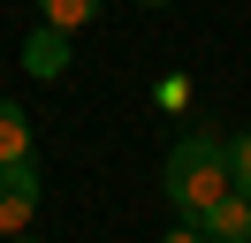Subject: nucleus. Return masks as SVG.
Segmentation results:
<instances>
[{
  "label": "nucleus",
  "mask_w": 251,
  "mask_h": 243,
  "mask_svg": "<svg viewBox=\"0 0 251 243\" xmlns=\"http://www.w3.org/2000/svg\"><path fill=\"white\" fill-rule=\"evenodd\" d=\"M31 213H38V167L16 160L0 167V236H31Z\"/></svg>",
  "instance_id": "nucleus-2"
},
{
  "label": "nucleus",
  "mask_w": 251,
  "mask_h": 243,
  "mask_svg": "<svg viewBox=\"0 0 251 243\" xmlns=\"http://www.w3.org/2000/svg\"><path fill=\"white\" fill-rule=\"evenodd\" d=\"M221 197H236L228 137H221V129H190V137H175V152H168V205L183 213V228H198Z\"/></svg>",
  "instance_id": "nucleus-1"
},
{
  "label": "nucleus",
  "mask_w": 251,
  "mask_h": 243,
  "mask_svg": "<svg viewBox=\"0 0 251 243\" xmlns=\"http://www.w3.org/2000/svg\"><path fill=\"white\" fill-rule=\"evenodd\" d=\"M137 8H168V0H137Z\"/></svg>",
  "instance_id": "nucleus-9"
},
{
  "label": "nucleus",
  "mask_w": 251,
  "mask_h": 243,
  "mask_svg": "<svg viewBox=\"0 0 251 243\" xmlns=\"http://www.w3.org/2000/svg\"><path fill=\"white\" fill-rule=\"evenodd\" d=\"M38 15H46V30H84L99 15V0H38Z\"/></svg>",
  "instance_id": "nucleus-6"
},
{
  "label": "nucleus",
  "mask_w": 251,
  "mask_h": 243,
  "mask_svg": "<svg viewBox=\"0 0 251 243\" xmlns=\"http://www.w3.org/2000/svg\"><path fill=\"white\" fill-rule=\"evenodd\" d=\"M228 175H236V197H251V129L228 137Z\"/></svg>",
  "instance_id": "nucleus-7"
},
{
  "label": "nucleus",
  "mask_w": 251,
  "mask_h": 243,
  "mask_svg": "<svg viewBox=\"0 0 251 243\" xmlns=\"http://www.w3.org/2000/svg\"><path fill=\"white\" fill-rule=\"evenodd\" d=\"M8 243H31V236H8Z\"/></svg>",
  "instance_id": "nucleus-10"
},
{
  "label": "nucleus",
  "mask_w": 251,
  "mask_h": 243,
  "mask_svg": "<svg viewBox=\"0 0 251 243\" xmlns=\"http://www.w3.org/2000/svg\"><path fill=\"white\" fill-rule=\"evenodd\" d=\"M16 160H31V122H23V106L0 99V167H16Z\"/></svg>",
  "instance_id": "nucleus-5"
},
{
  "label": "nucleus",
  "mask_w": 251,
  "mask_h": 243,
  "mask_svg": "<svg viewBox=\"0 0 251 243\" xmlns=\"http://www.w3.org/2000/svg\"><path fill=\"white\" fill-rule=\"evenodd\" d=\"M23 69H31L38 84H53V76L69 69V30H46V23H38V30H31V46H23Z\"/></svg>",
  "instance_id": "nucleus-3"
},
{
  "label": "nucleus",
  "mask_w": 251,
  "mask_h": 243,
  "mask_svg": "<svg viewBox=\"0 0 251 243\" xmlns=\"http://www.w3.org/2000/svg\"><path fill=\"white\" fill-rule=\"evenodd\" d=\"M198 236L205 243H251V197H221V205L198 220Z\"/></svg>",
  "instance_id": "nucleus-4"
},
{
  "label": "nucleus",
  "mask_w": 251,
  "mask_h": 243,
  "mask_svg": "<svg viewBox=\"0 0 251 243\" xmlns=\"http://www.w3.org/2000/svg\"><path fill=\"white\" fill-rule=\"evenodd\" d=\"M160 243H205V236H198V228H175V236H160Z\"/></svg>",
  "instance_id": "nucleus-8"
}]
</instances>
